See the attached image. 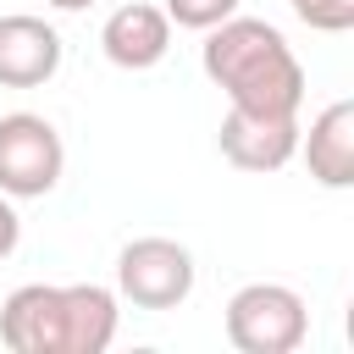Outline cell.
<instances>
[{"label": "cell", "instance_id": "5b68a950", "mask_svg": "<svg viewBox=\"0 0 354 354\" xmlns=\"http://www.w3.org/2000/svg\"><path fill=\"white\" fill-rule=\"evenodd\" d=\"M216 144L238 171H277L299 149V116H271V111H238L232 105Z\"/></svg>", "mask_w": 354, "mask_h": 354}, {"label": "cell", "instance_id": "5bb4252c", "mask_svg": "<svg viewBox=\"0 0 354 354\" xmlns=\"http://www.w3.org/2000/svg\"><path fill=\"white\" fill-rule=\"evenodd\" d=\"M50 6H61V11H77V6H88V0H50Z\"/></svg>", "mask_w": 354, "mask_h": 354}, {"label": "cell", "instance_id": "7a4b0ae2", "mask_svg": "<svg viewBox=\"0 0 354 354\" xmlns=\"http://www.w3.org/2000/svg\"><path fill=\"white\" fill-rule=\"evenodd\" d=\"M310 332L304 299L282 282H249L227 299V337L238 354H293Z\"/></svg>", "mask_w": 354, "mask_h": 354}, {"label": "cell", "instance_id": "277c9868", "mask_svg": "<svg viewBox=\"0 0 354 354\" xmlns=\"http://www.w3.org/2000/svg\"><path fill=\"white\" fill-rule=\"evenodd\" d=\"M116 282L138 310H177L194 293V254L177 238H133L116 254Z\"/></svg>", "mask_w": 354, "mask_h": 354}, {"label": "cell", "instance_id": "4fadbf2b", "mask_svg": "<svg viewBox=\"0 0 354 354\" xmlns=\"http://www.w3.org/2000/svg\"><path fill=\"white\" fill-rule=\"evenodd\" d=\"M17 238H22V221H17V210H11V199H0V260L17 249Z\"/></svg>", "mask_w": 354, "mask_h": 354}, {"label": "cell", "instance_id": "8992f818", "mask_svg": "<svg viewBox=\"0 0 354 354\" xmlns=\"http://www.w3.org/2000/svg\"><path fill=\"white\" fill-rule=\"evenodd\" d=\"M0 343L11 354H66V304L61 288L28 282L0 304Z\"/></svg>", "mask_w": 354, "mask_h": 354}, {"label": "cell", "instance_id": "ba28073f", "mask_svg": "<svg viewBox=\"0 0 354 354\" xmlns=\"http://www.w3.org/2000/svg\"><path fill=\"white\" fill-rule=\"evenodd\" d=\"M100 44H105V55H111L116 66L144 72V66H155V61L166 55V44H171V17H166L160 6H149V0H127V6H116V11L105 17Z\"/></svg>", "mask_w": 354, "mask_h": 354}, {"label": "cell", "instance_id": "3957f363", "mask_svg": "<svg viewBox=\"0 0 354 354\" xmlns=\"http://www.w3.org/2000/svg\"><path fill=\"white\" fill-rule=\"evenodd\" d=\"M61 166H66V149L44 116H33V111L0 116V194L39 199L61 183Z\"/></svg>", "mask_w": 354, "mask_h": 354}, {"label": "cell", "instance_id": "52a82bcc", "mask_svg": "<svg viewBox=\"0 0 354 354\" xmlns=\"http://www.w3.org/2000/svg\"><path fill=\"white\" fill-rule=\"evenodd\" d=\"M61 66V33L28 11L0 17V83L11 88H33L44 77H55Z\"/></svg>", "mask_w": 354, "mask_h": 354}, {"label": "cell", "instance_id": "9c48e42d", "mask_svg": "<svg viewBox=\"0 0 354 354\" xmlns=\"http://www.w3.org/2000/svg\"><path fill=\"white\" fill-rule=\"evenodd\" d=\"M304 166L310 177H321L326 188H348L354 183V100H332L304 138Z\"/></svg>", "mask_w": 354, "mask_h": 354}, {"label": "cell", "instance_id": "7c38bea8", "mask_svg": "<svg viewBox=\"0 0 354 354\" xmlns=\"http://www.w3.org/2000/svg\"><path fill=\"white\" fill-rule=\"evenodd\" d=\"M293 11H299L310 28H326V33L354 28V0H293Z\"/></svg>", "mask_w": 354, "mask_h": 354}, {"label": "cell", "instance_id": "30bf717a", "mask_svg": "<svg viewBox=\"0 0 354 354\" xmlns=\"http://www.w3.org/2000/svg\"><path fill=\"white\" fill-rule=\"evenodd\" d=\"M66 304V354H105L116 337V299L94 282H72L61 288Z\"/></svg>", "mask_w": 354, "mask_h": 354}, {"label": "cell", "instance_id": "6da1fadb", "mask_svg": "<svg viewBox=\"0 0 354 354\" xmlns=\"http://www.w3.org/2000/svg\"><path fill=\"white\" fill-rule=\"evenodd\" d=\"M205 77L227 88L238 111H271V116H299L304 100V66L288 50V39L260 22V17H227L205 28Z\"/></svg>", "mask_w": 354, "mask_h": 354}, {"label": "cell", "instance_id": "8fae6325", "mask_svg": "<svg viewBox=\"0 0 354 354\" xmlns=\"http://www.w3.org/2000/svg\"><path fill=\"white\" fill-rule=\"evenodd\" d=\"M238 11V0H166V17L177 28H216Z\"/></svg>", "mask_w": 354, "mask_h": 354}]
</instances>
